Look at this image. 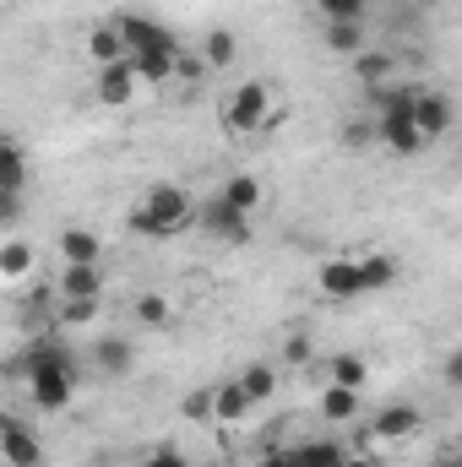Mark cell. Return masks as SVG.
I'll return each instance as SVG.
<instances>
[{"label": "cell", "mask_w": 462, "mask_h": 467, "mask_svg": "<svg viewBox=\"0 0 462 467\" xmlns=\"http://www.w3.org/2000/svg\"><path fill=\"white\" fill-rule=\"evenodd\" d=\"M191 218H196L191 191H185V185H174V180H158V185H147V191H142V202L125 213V229L142 234V239H174V234L191 229Z\"/></svg>", "instance_id": "6da1fadb"}, {"label": "cell", "mask_w": 462, "mask_h": 467, "mask_svg": "<svg viewBox=\"0 0 462 467\" xmlns=\"http://www.w3.org/2000/svg\"><path fill=\"white\" fill-rule=\"evenodd\" d=\"M131 316H136L147 332H158V327H169V321H174V305H169L163 294H142V299L131 305Z\"/></svg>", "instance_id": "f1b7e54d"}, {"label": "cell", "mask_w": 462, "mask_h": 467, "mask_svg": "<svg viewBox=\"0 0 462 467\" xmlns=\"http://www.w3.org/2000/svg\"><path fill=\"white\" fill-rule=\"evenodd\" d=\"M327 369H332V386H353V391H364V380H370V369H364L359 353H332Z\"/></svg>", "instance_id": "f546056e"}, {"label": "cell", "mask_w": 462, "mask_h": 467, "mask_svg": "<svg viewBox=\"0 0 462 467\" xmlns=\"http://www.w3.org/2000/svg\"><path fill=\"white\" fill-rule=\"evenodd\" d=\"M88 60H93V66H115V60H125V38L115 33V22H110V16L88 33Z\"/></svg>", "instance_id": "ffe728a7"}, {"label": "cell", "mask_w": 462, "mask_h": 467, "mask_svg": "<svg viewBox=\"0 0 462 467\" xmlns=\"http://www.w3.org/2000/svg\"><path fill=\"white\" fill-rule=\"evenodd\" d=\"M99 305H104V294H93V299H60V305H55V327H60V332L88 327V321H99Z\"/></svg>", "instance_id": "4316f807"}, {"label": "cell", "mask_w": 462, "mask_h": 467, "mask_svg": "<svg viewBox=\"0 0 462 467\" xmlns=\"http://www.w3.org/2000/svg\"><path fill=\"white\" fill-rule=\"evenodd\" d=\"M202 71H229L234 60H239V38H234L229 27H213L207 38H202Z\"/></svg>", "instance_id": "ac0fdd59"}, {"label": "cell", "mask_w": 462, "mask_h": 467, "mask_svg": "<svg viewBox=\"0 0 462 467\" xmlns=\"http://www.w3.org/2000/svg\"><path fill=\"white\" fill-rule=\"evenodd\" d=\"M218 196H224L229 207H239V213H250V218H256V207H261V196H267V191H261V180H256V174H229V180L218 185Z\"/></svg>", "instance_id": "44dd1931"}, {"label": "cell", "mask_w": 462, "mask_h": 467, "mask_svg": "<svg viewBox=\"0 0 462 467\" xmlns=\"http://www.w3.org/2000/svg\"><path fill=\"white\" fill-rule=\"evenodd\" d=\"M191 229H202L207 239H218V244H245V239L256 234V223H250V213L229 207V202L213 191L207 202H196V218H191Z\"/></svg>", "instance_id": "3957f363"}, {"label": "cell", "mask_w": 462, "mask_h": 467, "mask_svg": "<svg viewBox=\"0 0 462 467\" xmlns=\"http://www.w3.org/2000/svg\"><path fill=\"white\" fill-rule=\"evenodd\" d=\"M207 467H213V462H207Z\"/></svg>", "instance_id": "f35d334b"}, {"label": "cell", "mask_w": 462, "mask_h": 467, "mask_svg": "<svg viewBox=\"0 0 462 467\" xmlns=\"http://www.w3.org/2000/svg\"><path fill=\"white\" fill-rule=\"evenodd\" d=\"M343 467H381V462H375L370 451H348V457H343Z\"/></svg>", "instance_id": "74e56055"}, {"label": "cell", "mask_w": 462, "mask_h": 467, "mask_svg": "<svg viewBox=\"0 0 462 467\" xmlns=\"http://www.w3.org/2000/svg\"><path fill=\"white\" fill-rule=\"evenodd\" d=\"M27 180H33L27 147H22L16 136H0V191H11V196H27Z\"/></svg>", "instance_id": "4fadbf2b"}, {"label": "cell", "mask_w": 462, "mask_h": 467, "mask_svg": "<svg viewBox=\"0 0 462 467\" xmlns=\"http://www.w3.org/2000/svg\"><path fill=\"white\" fill-rule=\"evenodd\" d=\"M419 430H425V413H419L414 402H392V408L375 413L370 441H375V446H397V441H414Z\"/></svg>", "instance_id": "ba28073f"}, {"label": "cell", "mask_w": 462, "mask_h": 467, "mask_svg": "<svg viewBox=\"0 0 462 467\" xmlns=\"http://www.w3.org/2000/svg\"><path fill=\"white\" fill-rule=\"evenodd\" d=\"M278 119V104H272V88L267 82H239L224 99V130L229 136H261L267 125Z\"/></svg>", "instance_id": "7a4b0ae2"}, {"label": "cell", "mask_w": 462, "mask_h": 467, "mask_svg": "<svg viewBox=\"0 0 462 467\" xmlns=\"http://www.w3.org/2000/svg\"><path fill=\"white\" fill-rule=\"evenodd\" d=\"M22 380H27V402H33L38 413H60V408H71V397H77V369H66V364H55V369H27Z\"/></svg>", "instance_id": "5b68a950"}, {"label": "cell", "mask_w": 462, "mask_h": 467, "mask_svg": "<svg viewBox=\"0 0 462 467\" xmlns=\"http://www.w3.org/2000/svg\"><path fill=\"white\" fill-rule=\"evenodd\" d=\"M370 130H375V141L392 152V158H419L430 141L419 136V125H414V115H392V119H370Z\"/></svg>", "instance_id": "9c48e42d"}, {"label": "cell", "mask_w": 462, "mask_h": 467, "mask_svg": "<svg viewBox=\"0 0 462 467\" xmlns=\"http://www.w3.org/2000/svg\"><path fill=\"white\" fill-rule=\"evenodd\" d=\"M55 294H60V299H93V294H104V266H99V261H88V266H60Z\"/></svg>", "instance_id": "5bb4252c"}, {"label": "cell", "mask_w": 462, "mask_h": 467, "mask_svg": "<svg viewBox=\"0 0 462 467\" xmlns=\"http://www.w3.org/2000/svg\"><path fill=\"white\" fill-rule=\"evenodd\" d=\"M27 272H33V244L22 234L0 239V277H27Z\"/></svg>", "instance_id": "83f0119b"}, {"label": "cell", "mask_w": 462, "mask_h": 467, "mask_svg": "<svg viewBox=\"0 0 462 467\" xmlns=\"http://www.w3.org/2000/svg\"><path fill=\"white\" fill-rule=\"evenodd\" d=\"M93 364H99L104 375L125 380V375L136 369V343H131V337H99V343H93Z\"/></svg>", "instance_id": "9a60e30c"}, {"label": "cell", "mask_w": 462, "mask_h": 467, "mask_svg": "<svg viewBox=\"0 0 462 467\" xmlns=\"http://www.w3.org/2000/svg\"><path fill=\"white\" fill-rule=\"evenodd\" d=\"M414 125H419L425 141H441V136L457 125V104H452V93H441V88H419V99H414Z\"/></svg>", "instance_id": "52a82bcc"}, {"label": "cell", "mask_w": 462, "mask_h": 467, "mask_svg": "<svg viewBox=\"0 0 462 467\" xmlns=\"http://www.w3.org/2000/svg\"><path fill=\"white\" fill-rule=\"evenodd\" d=\"M321 38H327L332 55H359V49H364V27H359V22H327Z\"/></svg>", "instance_id": "4dcf8cb0"}, {"label": "cell", "mask_w": 462, "mask_h": 467, "mask_svg": "<svg viewBox=\"0 0 462 467\" xmlns=\"http://www.w3.org/2000/svg\"><path fill=\"white\" fill-rule=\"evenodd\" d=\"M289 457H294V467H343L348 446H338V441H299Z\"/></svg>", "instance_id": "603a6c76"}, {"label": "cell", "mask_w": 462, "mask_h": 467, "mask_svg": "<svg viewBox=\"0 0 462 467\" xmlns=\"http://www.w3.org/2000/svg\"><path fill=\"white\" fill-rule=\"evenodd\" d=\"M136 467H191V457H185L180 446H152V451H147Z\"/></svg>", "instance_id": "836d02e7"}, {"label": "cell", "mask_w": 462, "mask_h": 467, "mask_svg": "<svg viewBox=\"0 0 462 467\" xmlns=\"http://www.w3.org/2000/svg\"><path fill=\"white\" fill-rule=\"evenodd\" d=\"M327 22H364V0H316Z\"/></svg>", "instance_id": "1f68e13d"}, {"label": "cell", "mask_w": 462, "mask_h": 467, "mask_svg": "<svg viewBox=\"0 0 462 467\" xmlns=\"http://www.w3.org/2000/svg\"><path fill=\"white\" fill-rule=\"evenodd\" d=\"M136 71H131V60H115V66H99V82H93V93H99V104H110V109H131L136 104Z\"/></svg>", "instance_id": "30bf717a"}, {"label": "cell", "mask_w": 462, "mask_h": 467, "mask_svg": "<svg viewBox=\"0 0 462 467\" xmlns=\"http://www.w3.org/2000/svg\"><path fill=\"white\" fill-rule=\"evenodd\" d=\"M245 413H250V402H245L239 380H224V386H213V419H218V424H239Z\"/></svg>", "instance_id": "d4e9b609"}, {"label": "cell", "mask_w": 462, "mask_h": 467, "mask_svg": "<svg viewBox=\"0 0 462 467\" xmlns=\"http://www.w3.org/2000/svg\"><path fill=\"white\" fill-rule=\"evenodd\" d=\"M283 358H289V364H310V343H305V337H289V343H283Z\"/></svg>", "instance_id": "d590c367"}, {"label": "cell", "mask_w": 462, "mask_h": 467, "mask_svg": "<svg viewBox=\"0 0 462 467\" xmlns=\"http://www.w3.org/2000/svg\"><path fill=\"white\" fill-rule=\"evenodd\" d=\"M0 462L5 467H44V441L16 413H0Z\"/></svg>", "instance_id": "8992f818"}, {"label": "cell", "mask_w": 462, "mask_h": 467, "mask_svg": "<svg viewBox=\"0 0 462 467\" xmlns=\"http://www.w3.org/2000/svg\"><path fill=\"white\" fill-rule=\"evenodd\" d=\"M392 283H397V255L381 250V255H364V261H359V288H364V294H381V288H392Z\"/></svg>", "instance_id": "cb8c5ba5"}, {"label": "cell", "mask_w": 462, "mask_h": 467, "mask_svg": "<svg viewBox=\"0 0 462 467\" xmlns=\"http://www.w3.org/2000/svg\"><path fill=\"white\" fill-rule=\"evenodd\" d=\"M234 380H239V391H245V402H250V408L272 402V391H278V369H272V364H245Z\"/></svg>", "instance_id": "d6986e66"}, {"label": "cell", "mask_w": 462, "mask_h": 467, "mask_svg": "<svg viewBox=\"0 0 462 467\" xmlns=\"http://www.w3.org/2000/svg\"><path fill=\"white\" fill-rule=\"evenodd\" d=\"M316 283H321V294H327V299H338V305L364 294V288H359V261H348V255H332V261H321Z\"/></svg>", "instance_id": "7c38bea8"}, {"label": "cell", "mask_w": 462, "mask_h": 467, "mask_svg": "<svg viewBox=\"0 0 462 467\" xmlns=\"http://www.w3.org/2000/svg\"><path fill=\"white\" fill-rule=\"evenodd\" d=\"M22 213H27V196L0 191V229H16V223H22Z\"/></svg>", "instance_id": "e575fe53"}, {"label": "cell", "mask_w": 462, "mask_h": 467, "mask_svg": "<svg viewBox=\"0 0 462 467\" xmlns=\"http://www.w3.org/2000/svg\"><path fill=\"white\" fill-rule=\"evenodd\" d=\"M321 419H327V424H353V419H359V391L327 380V391H321Z\"/></svg>", "instance_id": "7402d4cb"}, {"label": "cell", "mask_w": 462, "mask_h": 467, "mask_svg": "<svg viewBox=\"0 0 462 467\" xmlns=\"http://www.w3.org/2000/svg\"><path fill=\"white\" fill-rule=\"evenodd\" d=\"M180 413H185L191 424H207V419H213V386H202V391H185Z\"/></svg>", "instance_id": "d6a6232c"}, {"label": "cell", "mask_w": 462, "mask_h": 467, "mask_svg": "<svg viewBox=\"0 0 462 467\" xmlns=\"http://www.w3.org/2000/svg\"><path fill=\"white\" fill-rule=\"evenodd\" d=\"M55 364L77 369V353L66 348V337H60V332H38L27 348L16 353V369H22V375H27V369H55Z\"/></svg>", "instance_id": "8fae6325"}, {"label": "cell", "mask_w": 462, "mask_h": 467, "mask_svg": "<svg viewBox=\"0 0 462 467\" xmlns=\"http://www.w3.org/2000/svg\"><path fill=\"white\" fill-rule=\"evenodd\" d=\"M180 55V49H174ZM174 55H131V71H136V82H152V88H163V82H174Z\"/></svg>", "instance_id": "484cf974"}, {"label": "cell", "mask_w": 462, "mask_h": 467, "mask_svg": "<svg viewBox=\"0 0 462 467\" xmlns=\"http://www.w3.org/2000/svg\"><path fill=\"white\" fill-rule=\"evenodd\" d=\"M392 71H397V60H392L386 49H359V55H353V77H359L364 93H370V88H386Z\"/></svg>", "instance_id": "e0dca14e"}, {"label": "cell", "mask_w": 462, "mask_h": 467, "mask_svg": "<svg viewBox=\"0 0 462 467\" xmlns=\"http://www.w3.org/2000/svg\"><path fill=\"white\" fill-rule=\"evenodd\" d=\"M110 22H115V33L125 38V60H131V55H152V49H158V55H174V49H180V44H174V33H169L158 16H142V11H115Z\"/></svg>", "instance_id": "277c9868"}, {"label": "cell", "mask_w": 462, "mask_h": 467, "mask_svg": "<svg viewBox=\"0 0 462 467\" xmlns=\"http://www.w3.org/2000/svg\"><path fill=\"white\" fill-rule=\"evenodd\" d=\"M60 261L66 266H88V261H104V239L93 229H60Z\"/></svg>", "instance_id": "2e32d148"}, {"label": "cell", "mask_w": 462, "mask_h": 467, "mask_svg": "<svg viewBox=\"0 0 462 467\" xmlns=\"http://www.w3.org/2000/svg\"><path fill=\"white\" fill-rule=\"evenodd\" d=\"M256 467H294V457H289V451H267Z\"/></svg>", "instance_id": "8d00e7d4"}]
</instances>
